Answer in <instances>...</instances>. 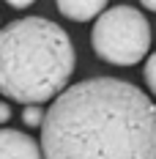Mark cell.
Masks as SVG:
<instances>
[{
    "label": "cell",
    "mask_w": 156,
    "mask_h": 159,
    "mask_svg": "<svg viewBox=\"0 0 156 159\" xmlns=\"http://www.w3.org/2000/svg\"><path fill=\"white\" fill-rule=\"evenodd\" d=\"M44 159H156V104L118 77H91L52 99Z\"/></svg>",
    "instance_id": "6da1fadb"
},
{
    "label": "cell",
    "mask_w": 156,
    "mask_h": 159,
    "mask_svg": "<svg viewBox=\"0 0 156 159\" xmlns=\"http://www.w3.org/2000/svg\"><path fill=\"white\" fill-rule=\"evenodd\" d=\"M74 44L58 22L25 16L0 28V93L22 104H44L69 88Z\"/></svg>",
    "instance_id": "7a4b0ae2"
},
{
    "label": "cell",
    "mask_w": 156,
    "mask_h": 159,
    "mask_svg": "<svg viewBox=\"0 0 156 159\" xmlns=\"http://www.w3.org/2000/svg\"><path fill=\"white\" fill-rule=\"evenodd\" d=\"M93 52L112 66H134L151 49V25L131 6H112L93 22Z\"/></svg>",
    "instance_id": "3957f363"
},
{
    "label": "cell",
    "mask_w": 156,
    "mask_h": 159,
    "mask_svg": "<svg viewBox=\"0 0 156 159\" xmlns=\"http://www.w3.org/2000/svg\"><path fill=\"white\" fill-rule=\"evenodd\" d=\"M0 159H44L41 145L19 129H0Z\"/></svg>",
    "instance_id": "277c9868"
},
{
    "label": "cell",
    "mask_w": 156,
    "mask_h": 159,
    "mask_svg": "<svg viewBox=\"0 0 156 159\" xmlns=\"http://www.w3.org/2000/svg\"><path fill=\"white\" fill-rule=\"evenodd\" d=\"M107 8V0H58V11L71 22L99 19Z\"/></svg>",
    "instance_id": "5b68a950"
},
{
    "label": "cell",
    "mask_w": 156,
    "mask_h": 159,
    "mask_svg": "<svg viewBox=\"0 0 156 159\" xmlns=\"http://www.w3.org/2000/svg\"><path fill=\"white\" fill-rule=\"evenodd\" d=\"M44 118H47V110H41V104H25V110H22V124L28 129H41L44 126Z\"/></svg>",
    "instance_id": "8992f818"
},
{
    "label": "cell",
    "mask_w": 156,
    "mask_h": 159,
    "mask_svg": "<svg viewBox=\"0 0 156 159\" xmlns=\"http://www.w3.org/2000/svg\"><path fill=\"white\" fill-rule=\"evenodd\" d=\"M142 77H145V85L151 88V93L156 96V52H151V58L145 61V69H142Z\"/></svg>",
    "instance_id": "52a82bcc"
},
{
    "label": "cell",
    "mask_w": 156,
    "mask_h": 159,
    "mask_svg": "<svg viewBox=\"0 0 156 159\" xmlns=\"http://www.w3.org/2000/svg\"><path fill=\"white\" fill-rule=\"evenodd\" d=\"M8 118H11V107H8L6 102H0V126L8 124Z\"/></svg>",
    "instance_id": "ba28073f"
},
{
    "label": "cell",
    "mask_w": 156,
    "mask_h": 159,
    "mask_svg": "<svg viewBox=\"0 0 156 159\" xmlns=\"http://www.w3.org/2000/svg\"><path fill=\"white\" fill-rule=\"evenodd\" d=\"M6 3H8L11 8H28V6H33L36 0H6Z\"/></svg>",
    "instance_id": "9c48e42d"
},
{
    "label": "cell",
    "mask_w": 156,
    "mask_h": 159,
    "mask_svg": "<svg viewBox=\"0 0 156 159\" xmlns=\"http://www.w3.org/2000/svg\"><path fill=\"white\" fill-rule=\"evenodd\" d=\"M142 6H145V8H151V11H156V0H140Z\"/></svg>",
    "instance_id": "30bf717a"
}]
</instances>
